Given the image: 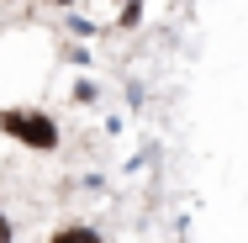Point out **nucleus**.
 Instances as JSON below:
<instances>
[{
    "label": "nucleus",
    "mask_w": 248,
    "mask_h": 243,
    "mask_svg": "<svg viewBox=\"0 0 248 243\" xmlns=\"http://www.w3.org/2000/svg\"><path fill=\"white\" fill-rule=\"evenodd\" d=\"M69 100H74V106H95L100 100V80L95 74H79V80L69 85Z\"/></svg>",
    "instance_id": "nucleus-3"
},
{
    "label": "nucleus",
    "mask_w": 248,
    "mask_h": 243,
    "mask_svg": "<svg viewBox=\"0 0 248 243\" xmlns=\"http://www.w3.org/2000/svg\"><path fill=\"white\" fill-rule=\"evenodd\" d=\"M43 5H58V11H74L79 0H43Z\"/></svg>",
    "instance_id": "nucleus-8"
},
{
    "label": "nucleus",
    "mask_w": 248,
    "mask_h": 243,
    "mask_svg": "<svg viewBox=\"0 0 248 243\" xmlns=\"http://www.w3.org/2000/svg\"><path fill=\"white\" fill-rule=\"evenodd\" d=\"M0 138H11L27 153H58L63 127L48 106H0Z\"/></svg>",
    "instance_id": "nucleus-1"
},
{
    "label": "nucleus",
    "mask_w": 248,
    "mask_h": 243,
    "mask_svg": "<svg viewBox=\"0 0 248 243\" xmlns=\"http://www.w3.org/2000/svg\"><path fill=\"white\" fill-rule=\"evenodd\" d=\"M174 5H180V0H174Z\"/></svg>",
    "instance_id": "nucleus-9"
},
{
    "label": "nucleus",
    "mask_w": 248,
    "mask_h": 243,
    "mask_svg": "<svg viewBox=\"0 0 248 243\" xmlns=\"http://www.w3.org/2000/svg\"><path fill=\"white\" fill-rule=\"evenodd\" d=\"M48 243H106V233L90 227V222H63V227L48 233Z\"/></svg>",
    "instance_id": "nucleus-2"
},
{
    "label": "nucleus",
    "mask_w": 248,
    "mask_h": 243,
    "mask_svg": "<svg viewBox=\"0 0 248 243\" xmlns=\"http://www.w3.org/2000/svg\"><path fill=\"white\" fill-rule=\"evenodd\" d=\"M95 32H100V27L85 16V11H69V37H74V43H90Z\"/></svg>",
    "instance_id": "nucleus-5"
},
{
    "label": "nucleus",
    "mask_w": 248,
    "mask_h": 243,
    "mask_svg": "<svg viewBox=\"0 0 248 243\" xmlns=\"http://www.w3.org/2000/svg\"><path fill=\"white\" fill-rule=\"evenodd\" d=\"M0 243H16V222H11L5 211H0Z\"/></svg>",
    "instance_id": "nucleus-7"
},
{
    "label": "nucleus",
    "mask_w": 248,
    "mask_h": 243,
    "mask_svg": "<svg viewBox=\"0 0 248 243\" xmlns=\"http://www.w3.org/2000/svg\"><path fill=\"white\" fill-rule=\"evenodd\" d=\"M63 64H74V69H90V64H95V53L85 48V43H69V48H63Z\"/></svg>",
    "instance_id": "nucleus-6"
},
{
    "label": "nucleus",
    "mask_w": 248,
    "mask_h": 243,
    "mask_svg": "<svg viewBox=\"0 0 248 243\" xmlns=\"http://www.w3.org/2000/svg\"><path fill=\"white\" fill-rule=\"evenodd\" d=\"M143 11H148V0H122V11H116V32L143 27Z\"/></svg>",
    "instance_id": "nucleus-4"
}]
</instances>
